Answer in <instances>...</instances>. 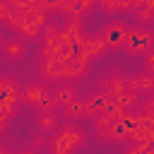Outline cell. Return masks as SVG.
Instances as JSON below:
<instances>
[{"mask_svg":"<svg viewBox=\"0 0 154 154\" xmlns=\"http://www.w3.org/2000/svg\"><path fill=\"white\" fill-rule=\"evenodd\" d=\"M84 144H87V132L75 123H65L48 140V154H75Z\"/></svg>","mask_w":154,"mask_h":154,"instance_id":"cell-1","label":"cell"},{"mask_svg":"<svg viewBox=\"0 0 154 154\" xmlns=\"http://www.w3.org/2000/svg\"><path fill=\"white\" fill-rule=\"evenodd\" d=\"M7 24L14 26V29L19 31V36H24L26 41H34V38L38 36V31L48 26V22H46V10L41 7V2H36V5H34L31 10H26V12H14V10H12V17L7 19Z\"/></svg>","mask_w":154,"mask_h":154,"instance_id":"cell-2","label":"cell"},{"mask_svg":"<svg viewBox=\"0 0 154 154\" xmlns=\"http://www.w3.org/2000/svg\"><path fill=\"white\" fill-rule=\"evenodd\" d=\"M19 103L36 106V108H41V113H46V111H51L55 106V99H53V91H51V87L46 82H31V84L22 87Z\"/></svg>","mask_w":154,"mask_h":154,"instance_id":"cell-3","label":"cell"},{"mask_svg":"<svg viewBox=\"0 0 154 154\" xmlns=\"http://www.w3.org/2000/svg\"><path fill=\"white\" fill-rule=\"evenodd\" d=\"M125 51L130 55H149L154 51V31L147 26H132L125 41Z\"/></svg>","mask_w":154,"mask_h":154,"instance_id":"cell-4","label":"cell"},{"mask_svg":"<svg viewBox=\"0 0 154 154\" xmlns=\"http://www.w3.org/2000/svg\"><path fill=\"white\" fill-rule=\"evenodd\" d=\"M130 29L132 26H128V22L125 19H111L103 29H101V38H103V43L108 46V48H125V41H128V36H130Z\"/></svg>","mask_w":154,"mask_h":154,"instance_id":"cell-5","label":"cell"},{"mask_svg":"<svg viewBox=\"0 0 154 154\" xmlns=\"http://www.w3.org/2000/svg\"><path fill=\"white\" fill-rule=\"evenodd\" d=\"M106 51H108V46L103 43V38H101V36H87V38H82V43H79V48H77V53H79V55H84L87 60L101 58Z\"/></svg>","mask_w":154,"mask_h":154,"instance_id":"cell-6","label":"cell"},{"mask_svg":"<svg viewBox=\"0 0 154 154\" xmlns=\"http://www.w3.org/2000/svg\"><path fill=\"white\" fill-rule=\"evenodd\" d=\"M63 70H65V60L63 58H43L41 60V67H38V75H41L43 82L65 79L63 77Z\"/></svg>","mask_w":154,"mask_h":154,"instance_id":"cell-7","label":"cell"},{"mask_svg":"<svg viewBox=\"0 0 154 154\" xmlns=\"http://www.w3.org/2000/svg\"><path fill=\"white\" fill-rule=\"evenodd\" d=\"M87 72H89V60L84 55L77 53L70 60H65V70H63L65 79H82V77H87Z\"/></svg>","mask_w":154,"mask_h":154,"instance_id":"cell-8","label":"cell"},{"mask_svg":"<svg viewBox=\"0 0 154 154\" xmlns=\"http://www.w3.org/2000/svg\"><path fill=\"white\" fill-rule=\"evenodd\" d=\"M101 91L108 94L111 99H116V96L128 91V79L125 77H103L101 79Z\"/></svg>","mask_w":154,"mask_h":154,"instance_id":"cell-9","label":"cell"},{"mask_svg":"<svg viewBox=\"0 0 154 154\" xmlns=\"http://www.w3.org/2000/svg\"><path fill=\"white\" fill-rule=\"evenodd\" d=\"M128 91L140 94V91H154V77L149 72H140L135 77H128Z\"/></svg>","mask_w":154,"mask_h":154,"instance_id":"cell-10","label":"cell"},{"mask_svg":"<svg viewBox=\"0 0 154 154\" xmlns=\"http://www.w3.org/2000/svg\"><path fill=\"white\" fill-rule=\"evenodd\" d=\"M2 53H5V58H7L10 63H19V60L26 55V48H24V43H22L19 38H5Z\"/></svg>","mask_w":154,"mask_h":154,"instance_id":"cell-11","label":"cell"},{"mask_svg":"<svg viewBox=\"0 0 154 154\" xmlns=\"http://www.w3.org/2000/svg\"><path fill=\"white\" fill-rule=\"evenodd\" d=\"M53 99H55V106L67 108L70 103L77 101V89H75L72 84H60L58 89H53Z\"/></svg>","mask_w":154,"mask_h":154,"instance_id":"cell-12","label":"cell"},{"mask_svg":"<svg viewBox=\"0 0 154 154\" xmlns=\"http://www.w3.org/2000/svg\"><path fill=\"white\" fill-rule=\"evenodd\" d=\"M36 125H38V132L43 135H53L60 125H58V116L53 111H46V113H38L36 116Z\"/></svg>","mask_w":154,"mask_h":154,"instance_id":"cell-13","label":"cell"},{"mask_svg":"<svg viewBox=\"0 0 154 154\" xmlns=\"http://www.w3.org/2000/svg\"><path fill=\"white\" fill-rule=\"evenodd\" d=\"M137 0H101L99 7L103 12H128V10H135Z\"/></svg>","mask_w":154,"mask_h":154,"instance_id":"cell-14","label":"cell"},{"mask_svg":"<svg viewBox=\"0 0 154 154\" xmlns=\"http://www.w3.org/2000/svg\"><path fill=\"white\" fill-rule=\"evenodd\" d=\"M132 12H135V19L140 24H147L154 17V0H137V5H135Z\"/></svg>","mask_w":154,"mask_h":154,"instance_id":"cell-15","label":"cell"},{"mask_svg":"<svg viewBox=\"0 0 154 154\" xmlns=\"http://www.w3.org/2000/svg\"><path fill=\"white\" fill-rule=\"evenodd\" d=\"M65 116L70 118V120H75V118H89V108H87V101H75V103H70L67 108H65Z\"/></svg>","mask_w":154,"mask_h":154,"instance_id":"cell-16","label":"cell"},{"mask_svg":"<svg viewBox=\"0 0 154 154\" xmlns=\"http://www.w3.org/2000/svg\"><path fill=\"white\" fill-rule=\"evenodd\" d=\"M113 101H116V106H120V108H123V111L128 113L130 108H135V106L140 103V96H137V94H132V91H125V94L116 96Z\"/></svg>","mask_w":154,"mask_h":154,"instance_id":"cell-17","label":"cell"},{"mask_svg":"<svg viewBox=\"0 0 154 154\" xmlns=\"http://www.w3.org/2000/svg\"><path fill=\"white\" fill-rule=\"evenodd\" d=\"M142 111H144V116H147V118H152V120H154V99L142 101Z\"/></svg>","mask_w":154,"mask_h":154,"instance_id":"cell-18","label":"cell"},{"mask_svg":"<svg viewBox=\"0 0 154 154\" xmlns=\"http://www.w3.org/2000/svg\"><path fill=\"white\" fill-rule=\"evenodd\" d=\"M144 72H149V75L154 77V51H152L149 55H144Z\"/></svg>","mask_w":154,"mask_h":154,"instance_id":"cell-19","label":"cell"},{"mask_svg":"<svg viewBox=\"0 0 154 154\" xmlns=\"http://www.w3.org/2000/svg\"><path fill=\"white\" fill-rule=\"evenodd\" d=\"M140 147H142V152H144V154H154V137H152L149 142H144V144H140Z\"/></svg>","mask_w":154,"mask_h":154,"instance_id":"cell-20","label":"cell"},{"mask_svg":"<svg viewBox=\"0 0 154 154\" xmlns=\"http://www.w3.org/2000/svg\"><path fill=\"white\" fill-rule=\"evenodd\" d=\"M43 144H46V140H43V137H41V135H38V137H36V140H34V149H36V147H43Z\"/></svg>","mask_w":154,"mask_h":154,"instance_id":"cell-21","label":"cell"},{"mask_svg":"<svg viewBox=\"0 0 154 154\" xmlns=\"http://www.w3.org/2000/svg\"><path fill=\"white\" fill-rule=\"evenodd\" d=\"M0 154H10V152H5V149H2ZM19 154H34V152H31V149H26V152H19Z\"/></svg>","mask_w":154,"mask_h":154,"instance_id":"cell-22","label":"cell"}]
</instances>
